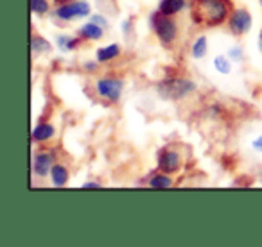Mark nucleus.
<instances>
[{"label":"nucleus","mask_w":262,"mask_h":247,"mask_svg":"<svg viewBox=\"0 0 262 247\" xmlns=\"http://www.w3.org/2000/svg\"><path fill=\"white\" fill-rule=\"evenodd\" d=\"M232 13V0H192L189 9L190 22L203 27L226 26Z\"/></svg>","instance_id":"1"},{"label":"nucleus","mask_w":262,"mask_h":247,"mask_svg":"<svg viewBox=\"0 0 262 247\" xmlns=\"http://www.w3.org/2000/svg\"><path fill=\"white\" fill-rule=\"evenodd\" d=\"M155 91L162 101L180 102L196 93L198 83L192 77H165V79L158 81Z\"/></svg>","instance_id":"2"},{"label":"nucleus","mask_w":262,"mask_h":247,"mask_svg":"<svg viewBox=\"0 0 262 247\" xmlns=\"http://www.w3.org/2000/svg\"><path fill=\"white\" fill-rule=\"evenodd\" d=\"M147 23H149L151 33L157 38L158 43L167 48L176 45V41H178V38H180V33H182L176 16H167V15H164L160 9H155V11L149 13Z\"/></svg>","instance_id":"3"},{"label":"nucleus","mask_w":262,"mask_h":247,"mask_svg":"<svg viewBox=\"0 0 262 247\" xmlns=\"http://www.w3.org/2000/svg\"><path fill=\"white\" fill-rule=\"evenodd\" d=\"M126 81L115 73H104L94 81V93L106 104H119L124 97Z\"/></svg>","instance_id":"4"},{"label":"nucleus","mask_w":262,"mask_h":247,"mask_svg":"<svg viewBox=\"0 0 262 247\" xmlns=\"http://www.w3.org/2000/svg\"><path fill=\"white\" fill-rule=\"evenodd\" d=\"M92 13H94V8L88 0H67V2L54 6L51 18L59 23H72L79 20H88Z\"/></svg>","instance_id":"5"},{"label":"nucleus","mask_w":262,"mask_h":247,"mask_svg":"<svg viewBox=\"0 0 262 247\" xmlns=\"http://www.w3.org/2000/svg\"><path fill=\"white\" fill-rule=\"evenodd\" d=\"M185 165V154L182 149L174 145H165L157 154V168L167 172V174H180V170Z\"/></svg>","instance_id":"6"},{"label":"nucleus","mask_w":262,"mask_h":247,"mask_svg":"<svg viewBox=\"0 0 262 247\" xmlns=\"http://www.w3.org/2000/svg\"><path fill=\"white\" fill-rule=\"evenodd\" d=\"M226 29L233 38H244L246 34L251 33L253 29V15L250 13L248 8H232V13L226 22Z\"/></svg>","instance_id":"7"},{"label":"nucleus","mask_w":262,"mask_h":247,"mask_svg":"<svg viewBox=\"0 0 262 247\" xmlns=\"http://www.w3.org/2000/svg\"><path fill=\"white\" fill-rule=\"evenodd\" d=\"M58 161L56 156V151L47 149V147H41V149L34 151L33 160H31V174L34 179H49L52 167Z\"/></svg>","instance_id":"8"},{"label":"nucleus","mask_w":262,"mask_h":247,"mask_svg":"<svg viewBox=\"0 0 262 247\" xmlns=\"http://www.w3.org/2000/svg\"><path fill=\"white\" fill-rule=\"evenodd\" d=\"M56 135H58V129L54 124L49 120H38L31 131V140L34 145H47L56 138Z\"/></svg>","instance_id":"9"},{"label":"nucleus","mask_w":262,"mask_h":247,"mask_svg":"<svg viewBox=\"0 0 262 247\" xmlns=\"http://www.w3.org/2000/svg\"><path fill=\"white\" fill-rule=\"evenodd\" d=\"M76 34L84 41V43H95V41H102L106 36V29L101 26H97L95 22H92L90 18L84 20L79 27H77Z\"/></svg>","instance_id":"10"},{"label":"nucleus","mask_w":262,"mask_h":247,"mask_svg":"<svg viewBox=\"0 0 262 247\" xmlns=\"http://www.w3.org/2000/svg\"><path fill=\"white\" fill-rule=\"evenodd\" d=\"M84 41L81 40L77 34H70V33H58L54 36V45L61 54H72L77 52L83 47Z\"/></svg>","instance_id":"11"},{"label":"nucleus","mask_w":262,"mask_h":247,"mask_svg":"<svg viewBox=\"0 0 262 247\" xmlns=\"http://www.w3.org/2000/svg\"><path fill=\"white\" fill-rule=\"evenodd\" d=\"M122 56V45L112 41V43L101 45V47L95 48V59H97L101 65H108V63L115 61Z\"/></svg>","instance_id":"12"},{"label":"nucleus","mask_w":262,"mask_h":247,"mask_svg":"<svg viewBox=\"0 0 262 247\" xmlns=\"http://www.w3.org/2000/svg\"><path fill=\"white\" fill-rule=\"evenodd\" d=\"M70 181V168L61 161H56L52 167L51 174H49V183L54 188H65Z\"/></svg>","instance_id":"13"},{"label":"nucleus","mask_w":262,"mask_h":247,"mask_svg":"<svg viewBox=\"0 0 262 247\" xmlns=\"http://www.w3.org/2000/svg\"><path fill=\"white\" fill-rule=\"evenodd\" d=\"M192 0H158V8L164 15L167 16H178L190 9Z\"/></svg>","instance_id":"14"},{"label":"nucleus","mask_w":262,"mask_h":247,"mask_svg":"<svg viewBox=\"0 0 262 247\" xmlns=\"http://www.w3.org/2000/svg\"><path fill=\"white\" fill-rule=\"evenodd\" d=\"M146 185L155 190H169L174 186V178H172V174H167V172L157 168V170L149 174Z\"/></svg>","instance_id":"15"},{"label":"nucleus","mask_w":262,"mask_h":247,"mask_svg":"<svg viewBox=\"0 0 262 247\" xmlns=\"http://www.w3.org/2000/svg\"><path fill=\"white\" fill-rule=\"evenodd\" d=\"M208 51H210V43H208L207 34H198V36L190 41L189 56L194 59V61H203V59L208 56Z\"/></svg>","instance_id":"16"},{"label":"nucleus","mask_w":262,"mask_h":247,"mask_svg":"<svg viewBox=\"0 0 262 247\" xmlns=\"http://www.w3.org/2000/svg\"><path fill=\"white\" fill-rule=\"evenodd\" d=\"M54 47H56V45H52L51 41H49L47 38L41 36V34L34 33L33 36H31V52H33V56L51 54L52 48H54Z\"/></svg>","instance_id":"17"},{"label":"nucleus","mask_w":262,"mask_h":247,"mask_svg":"<svg viewBox=\"0 0 262 247\" xmlns=\"http://www.w3.org/2000/svg\"><path fill=\"white\" fill-rule=\"evenodd\" d=\"M212 68L215 70V73L226 77V76H230V73H232L233 61L226 54H217V56H214V58H212Z\"/></svg>","instance_id":"18"},{"label":"nucleus","mask_w":262,"mask_h":247,"mask_svg":"<svg viewBox=\"0 0 262 247\" xmlns=\"http://www.w3.org/2000/svg\"><path fill=\"white\" fill-rule=\"evenodd\" d=\"M54 4L52 0H31V13L38 18H43V16H51Z\"/></svg>","instance_id":"19"},{"label":"nucleus","mask_w":262,"mask_h":247,"mask_svg":"<svg viewBox=\"0 0 262 247\" xmlns=\"http://www.w3.org/2000/svg\"><path fill=\"white\" fill-rule=\"evenodd\" d=\"M226 56H228L230 59H232L233 63H243L244 61V56H246V52H244V47L241 43H235L232 45V47L226 51Z\"/></svg>","instance_id":"20"},{"label":"nucleus","mask_w":262,"mask_h":247,"mask_svg":"<svg viewBox=\"0 0 262 247\" xmlns=\"http://www.w3.org/2000/svg\"><path fill=\"white\" fill-rule=\"evenodd\" d=\"M81 68H83V72H86V76H95L101 68V63L97 59H86L81 63Z\"/></svg>","instance_id":"21"},{"label":"nucleus","mask_w":262,"mask_h":247,"mask_svg":"<svg viewBox=\"0 0 262 247\" xmlns=\"http://www.w3.org/2000/svg\"><path fill=\"white\" fill-rule=\"evenodd\" d=\"M90 20L92 22H95L97 26H101V27H104L106 31L112 27V22L108 20V16L106 15H102V13H92V16H90Z\"/></svg>","instance_id":"22"},{"label":"nucleus","mask_w":262,"mask_h":247,"mask_svg":"<svg viewBox=\"0 0 262 247\" xmlns=\"http://www.w3.org/2000/svg\"><path fill=\"white\" fill-rule=\"evenodd\" d=\"M120 31H122L124 36H129V34L133 33V20L124 18L122 22H120Z\"/></svg>","instance_id":"23"},{"label":"nucleus","mask_w":262,"mask_h":247,"mask_svg":"<svg viewBox=\"0 0 262 247\" xmlns=\"http://www.w3.org/2000/svg\"><path fill=\"white\" fill-rule=\"evenodd\" d=\"M250 147H251V149H253V151H255V153L262 154V135L255 136V138H253V140H251Z\"/></svg>","instance_id":"24"},{"label":"nucleus","mask_w":262,"mask_h":247,"mask_svg":"<svg viewBox=\"0 0 262 247\" xmlns=\"http://www.w3.org/2000/svg\"><path fill=\"white\" fill-rule=\"evenodd\" d=\"M102 186V183L101 181H84L83 185H81V188H101Z\"/></svg>","instance_id":"25"},{"label":"nucleus","mask_w":262,"mask_h":247,"mask_svg":"<svg viewBox=\"0 0 262 247\" xmlns=\"http://www.w3.org/2000/svg\"><path fill=\"white\" fill-rule=\"evenodd\" d=\"M257 48L262 52V31L258 33V36H257Z\"/></svg>","instance_id":"26"}]
</instances>
